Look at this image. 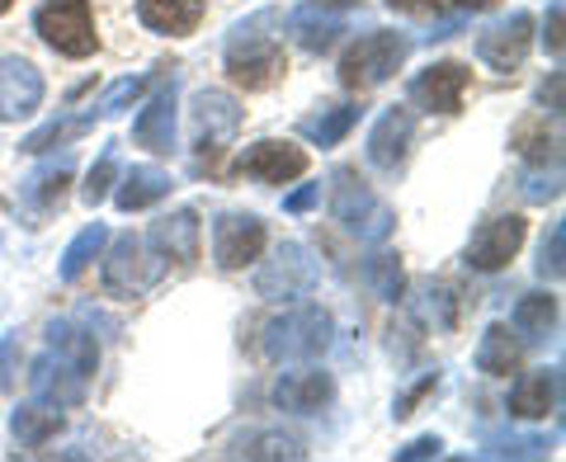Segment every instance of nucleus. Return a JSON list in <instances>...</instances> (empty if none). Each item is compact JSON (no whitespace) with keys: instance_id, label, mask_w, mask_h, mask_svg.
<instances>
[{"instance_id":"obj_1","label":"nucleus","mask_w":566,"mask_h":462,"mask_svg":"<svg viewBox=\"0 0 566 462\" xmlns=\"http://www.w3.org/2000/svg\"><path fill=\"white\" fill-rule=\"evenodd\" d=\"M274 24H283V14L279 10H260V14L241 20L232 33H227L222 62H227V76H232L241 91H270V85L283 81V71H289L279 33H270Z\"/></svg>"},{"instance_id":"obj_2","label":"nucleus","mask_w":566,"mask_h":462,"mask_svg":"<svg viewBox=\"0 0 566 462\" xmlns=\"http://www.w3.org/2000/svg\"><path fill=\"white\" fill-rule=\"evenodd\" d=\"M335 340V316L316 302H297V307H283L279 316H270L260 330V349L264 359H322Z\"/></svg>"},{"instance_id":"obj_3","label":"nucleus","mask_w":566,"mask_h":462,"mask_svg":"<svg viewBox=\"0 0 566 462\" xmlns=\"http://www.w3.org/2000/svg\"><path fill=\"white\" fill-rule=\"evenodd\" d=\"M416 39L411 33H397V29H374L364 33L359 43H349V52L340 57V85L345 91H378L382 81H392L397 71L411 57Z\"/></svg>"},{"instance_id":"obj_4","label":"nucleus","mask_w":566,"mask_h":462,"mask_svg":"<svg viewBox=\"0 0 566 462\" xmlns=\"http://www.w3.org/2000/svg\"><path fill=\"white\" fill-rule=\"evenodd\" d=\"M331 212H335V222H340L349 237H359V241H368V245L387 241V237H392V227H397V212L387 208L354 170H335Z\"/></svg>"},{"instance_id":"obj_5","label":"nucleus","mask_w":566,"mask_h":462,"mask_svg":"<svg viewBox=\"0 0 566 462\" xmlns=\"http://www.w3.org/2000/svg\"><path fill=\"white\" fill-rule=\"evenodd\" d=\"M189 118H193V156H199V170L218 175L222 151L232 147L241 133V104L227 91H199L189 104Z\"/></svg>"},{"instance_id":"obj_6","label":"nucleus","mask_w":566,"mask_h":462,"mask_svg":"<svg viewBox=\"0 0 566 462\" xmlns=\"http://www.w3.org/2000/svg\"><path fill=\"white\" fill-rule=\"evenodd\" d=\"M33 33L62 57H91L99 48V33H95V14H91V0H43L33 10Z\"/></svg>"},{"instance_id":"obj_7","label":"nucleus","mask_w":566,"mask_h":462,"mask_svg":"<svg viewBox=\"0 0 566 462\" xmlns=\"http://www.w3.org/2000/svg\"><path fill=\"white\" fill-rule=\"evenodd\" d=\"M166 270L170 264L161 255H151L147 241L128 231V237H114L109 255H104V288H109L114 297H142L166 279Z\"/></svg>"},{"instance_id":"obj_8","label":"nucleus","mask_w":566,"mask_h":462,"mask_svg":"<svg viewBox=\"0 0 566 462\" xmlns=\"http://www.w3.org/2000/svg\"><path fill=\"white\" fill-rule=\"evenodd\" d=\"M316 279H322V270L307 255V245L283 241L274 260H264V270L255 274V293L270 302H293V297H307L316 288Z\"/></svg>"},{"instance_id":"obj_9","label":"nucleus","mask_w":566,"mask_h":462,"mask_svg":"<svg viewBox=\"0 0 566 462\" xmlns=\"http://www.w3.org/2000/svg\"><path fill=\"white\" fill-rule=\"evenodd\" d=\"M528 48H534V14L528 10H510L505 20H495L476 33V57L491 71H501V76H515L528 57Z\"/></svg>"},{"instance_id":"obj_10","label":"nucleus","mask_w":566,"mask_h":462,"mask_svg":"<svg viewBox=\"0 0 566 462\" xmlns=\"http://www.w3.org/2000/svg\"><path fill=\"white\" fill-rule=\"evenodd\" d=\"M264 241H270V231H264L255 212H222V218L212 222V260H218V270H227V274L255 264L264 255Z\"/></svg>"},{"instance_id":"obj_11","label":"nucleus","mask_w":566,"mask_h":462,"mask_svg":"<svg viewBox=\"0 0 566 462\" xmlns=\"http://www.w3.org/2000/svg\"><path fill=\"white\" fill-rule=\"evenodd\" d=\"M528 237V222L520 218V212H505V218H491L472 231V241H468V264L476 274H495V270H505L510 260L520 255V245Z\"/></svg>"},{"instance_id":"obj_12","label":"nucleus","mask_w":566,"mask_h":462,"mask_svg":"<svg viewBox=\"0 0 566 462\" xmlns=\"http://www.w3.org/2000/svg\"><path fill=\"white\" fill-rule=\"evenodd\" d=\"M303 170H307V151L293 147V141H279V137H260L237 156V175L260 180V185H289Z\"/></svg>"},{"instance_id":"obj_13","label":"nucleus","mask_w":566,"mask_h":462,"mask_svg":"<svg viewBox=\"0 0 566 462\" xmlns=\"http://www.w3.org/2000/svg\"><path fill=\"white\" fill-rule=\"evenodd\" d=\"M468 85H472V71L463 62H434L411 81V99L420 104L424 114H444L449 118V114L463 109Z\"/></svg>"},{"instance_id":"obj_14","label":"nucleus","mask_w":566,"mask_h":462,"mask_svg":"<svg viewBox=\"0 0 566 462\" xmlns=\"http://www.w3.org/2000/svg\"><path fill=\"white\" fill-rule=\"evenodd\" d=\"M175 123H180V99H175V76H170L133 118V141L151 156H170L175 151Z\"/></svg>"},{"instance_id":"obj_15","label":"nucleus","mask_w":566,"mask_h":462,"mask_svg":"<svg viewBox=\"0 0 566 462\" xmlns=\"http://www.w3.org/2000/svg\"><path fill=\"white\" fill-rule=\"evenodd\" d=\"M43 104V71L29 57H0V123H20L39 114Z\"/></svg>"},{"instance_id":"obj_16","label":"nucleus","mask_w":566,"mask_h":462,"mask_svg":"<svg viewBox=\"0 0 566 462\" xmlns=\"http://www.w3.org/2000/svg\"><path fill=\"white\" fill-rule=\"evenodd\" d=\"M270 397H274L279 411H289V416H316L322 406H331L335 382H331V372H322V368H289V372H279L274 378Z\"/></svg>"},{"instance_id":"obj_17","label":"nucleus","mask_w":566,"mask_h":462,"mask_svg":"<svg viewBox=\"0 0 566 462\" xmlns=\"http://www.w3.org/2000/svg\"><path fill=\"white\" fill-rule=\"evenodd\" d=\"M411 137H416V114L406 109V104H392V109H382V118L374 123V133H368V166L378 170H397L406 161V151H411Z\"/></svg>"},{"instance_id":"obj_18","label":"nucleus","mask_w":566,"mask_h":462,"mask_svg":"<svg viewBox=\"0 0 566 462\" xmlns=\"http://www.w3.org/2000/svg\"><path fill=\"white\" fill-rule=\"evenodd\" d=\"M199 241H203L199 208H175L170 218L151 227V251L166 264H180V270H189V264L199 260Z\"/></svg>"},{"instance_id":"obj_19","label":"nucleus","mask_w":566,"mask_h":462,"mask_svg":"<svg viewBox=\"0 0 566 462\" xmlns=\"http://www.w3.org/2000/svg\"><path fill=\"white\" fill-rule=\"evenodd\" d=\"M562 411V368H534L524 372L510 392V416L515 420H547Z\"/></svg>"},{"instance_id":"obj_20","label":"nucleus","mask_w":566,"mask_h":462,"mask_svg":"<svg viewBox=\"0 0 566 462\" xmlns=\"http://www.w3.org/2000/svg\"><path fill=\"white\" fill-rule=\"evenodd\" d=\"M29 382H33V392L48 397V401H57V406H76L85 401V387H91V372H81L76 364H66L62 354H43L39 364H33L29 372Z\"/></svg>"},{"instance_id":"obj_21","label":"nucleus","mask_w":566,"mask_h":462,"mask_svg":"<svg viewBox=\"0 0 566 462\" xmlns=\"http://www.w3.org/2000/svg\"><path fill=\"white\" fill-rule=\"evenodd\" d=\"M66 185H71V156H62V161H52L43 170H33L24 180V189H20V203L29 208V218L33 222L52 218V212L62 208V199H66Z\"/></svg>"},{"instance_id":"obj_22","label":"nucleus","mask_w":566,"mask_h":462,"mask_svg":"<svg viewBox=\"0 0 566 462\" xmlns=\"http://www.w3.org/2000/svg\"><path fill=\"white\" fill-rule=\"evenodd\" d=\"M170 189H175L170 170H161V166H133V170H123V175H118L114 203H118V212H142V208L161 203Z\"/></svg>"},{"instance_id":"obj_23","label":"nucleus","mask_w":566,"mask_h":462,"mask_svg":"<svg viewBox=\"0 0 566 462\" xmlns=\"http://www.w3.org/2000/svg\"><path fill=\"white\" fill-rule=\"evenodd\" d=\"M520 364H524L520 335L505 322H491L482 330V340H476V372H486V378H510V372H520Z\"/></svg>"},{"instance_id":"obj_24","label":"nucleus","mask_w":566,"mask_h":462,"mask_svg":"<svg viewBox=\"0 0 566 462\" xmlns=\"http://www.w3.org/2000/svg\"><path fill=\"white\" fill-rule=\"evenodd\" d=\"M137 20L151 33L185 39V33L203 24V0H137Z\"/></svg>"},{"instance_id":"obj_25","label":"nucleus","mask_w":566,"mask_h":462,"mask_svg":"<svg viewBox=\"0 0 566 462\" xmlns=\"http://www.w3.org/2000/svg\"><path fill=\"white\" fill-rule=\"evenodd\" d=\"M62 420H66V416H62V406H57V401H48V397H39V401L14 406L10 434H14V443H20V449H43L48 439H57Z\"/></svg>"},{"instance_id":"obj_26","label":"nucleus","mask_w":566,"mask_h":462,"mask_svg":"<svg viewBox=\"0 0 566 462\" xmlns=\"http://www.w3.org/2000/svg\"><path fill=\"white\" fill-rule=\"evenodd\" d=\"M359 114H364L359 104H326V109L297 118V137H307L312 147H340L349 128L359 123Z\"/></svg>"},{"instance_id":"obj_27","label":"nucleus","mask_w":566,"mask_h":462,"mask_svg":"<svg viewBox=\"0 0 566 462\" xmlns=\"http://www.w3.org/2000/svg\"><path fill=\"white\" fill-rule=\"evenodd\" d=\"M289 29L297 33V43H303L307 52H331L335 48V39L345 33V20L340 14H331V10H322V6H303V10H293L289 14Z\"/></svg>"},{"instance_id":"obj_28","label":"nucleus","mask_w":566,"mask_h":462,"mask_svg":"<svg viewBox=\"0 0 566 462\" xmlns=\"http://www.w3.org/2000/svg\"><path fill=\"white\" fill-rule=\"evenodd\" d=\"M48 349L62 354L66 364H76L81 372H91V378H95V368H99V345H95V335L81 330L76 322H52V326H48Z\"/></svg>"},{"instance_id":"obj_29","label":"nucleus","mask_w":566,"mask_h":462,"mask_svg":"<svg viewBox=\"0 0 566 462\" xmlns=\"http://www.w3.org/2000/svg\"><path fill=\"white\" fill-rule=\"evenodd\" d=\"M227 458H307L303 449V439H293V434H283V430H245L232 449H227Z\"/></svg>"},{"instance_id":"obj_30","label":"nucleus","mask_w":566,"mask_h":462,"mask_svg":"<svg viewBox=\"0 0 566 462\" xmlns=\"http://www.w3.org/2000/svg\"><path fill=\"white\" fill-rule=\"evenodd\" d=\"M515 335H524V340H547V335H557V297L553 293H524L515 302Z\"/></svg>"},{"instance_id":"obj_31","label":"nucleus","mask_w":566,"mask_h":462,"mask_svg":"<svg viewBox=\"0 0 566 462\" xmlns=\"http://www.w3.org/2000/svg\"><path fill=\"white\" fill-rule=\"evenodd\" d=\"M510 141H515V151L524 156L528 166H562V137H557V133L547 137V123H543V118L520 123Z\"/></svg>"},{"instance_id":"obj_32","label":"nucleus","mask_w":566,"mask_h":462,"mask_svg":"<svg viewBox=\"0 0 566 462\" xmlns=\"http://www.w3.org/2000/svg\"><path fill=\"white\" fill-rule=\"evenodd\" d=\"M104 241H109V227H104V222L85 227L81 237L66 245V255H62V283H76L85 270H91V264L99 260V251H104Z\"/></svg>"},{"instance_id":"obj_33","label":"nucleus","mask_w":566,"mask_h":462,"mask_svg":"<svg viewBox=\"0 0 566 462\" xmlns=\"http://www.w3.org/2000/svg\"><path fill=\"white\" fill-rule=\"evenodd\" d=\"M364 279H368V288H374L382 302H401V293H406L401 255H392V251L368 255V260H364Z\"/></svg>"},{"instance_id":"obj_34","label":"nucleus","mask_w":566,"mask_h":462,"mask_svg":"<svg viewBox=\"0 0 566 462\" xmlns=\"http://www.w3.org/2000/svg\"><path fill=\"white\" fill-rule=\"evenodd\" d=\"M85 128H95V114H91V109H85V114H76V118H52V123H43L39 133H29V137L20 141V151L39 156V151H48V147H62V141L81 137Z\"/></svg>"},{"instance_id":"obj_35","label":"nucleus","mask_w":566,"mask_h":462,"mask_svg":"<svg viewBox=\"0 0 566 462\" xmlns=\"http://www.w3.org/2000/svg\"><path fill=\"white\" fill-rule=\"evenodd\" d=\"M118 175H123V170H118V147H104V151H99V161L91 166V175H85L81 199L91 203V208L104 203V199H109V189L118 185Z\"/></svg>"},{"instance_id":"obj_36","label":"nucleus","mask_w":566,"mask_h":462,"mask_svg":"<svg viewBox=\"0 0 566 462\" xmlns=\"http://www.w3.org/2000/svg\"><path fill=\"white\" fill-rule=\"evenodd\" d=\"M147 85H151V76H123V81H114L109 91H104V99L91 104V114H95V118H118L123 109H133L137 95L147 91Z\"/></svg>"},{"instance_id":"obj_37","label":"nucleus","mask_w":566,"mask_h":462,"mask_svg":"<svg viewBox=\"0 0 566 462\" xmlns=\"http://www.w3.org/2000/svg\"><path fill=\"white\" fill-rule=\"evenodd\" d=\"M520 193L528 203H547L562 193V166H528L520 175Z\"/></svg>"},{"instance_id":"obj_38","label":"nucleus","mask_w":566,"mask_h":462,"mask_svg":"<svg viewBox=\"0 0 566 462\" xmlns=\"http://www.w3.org/2000/svg\"><path fill=\"white\" fill-rule=\"evenodd\" d=\"M486 458H547L543 434H501L486 439Z\"/></svg>"},{"instance_id":"obj_39","label":"nucleus","mask_w":566,"mask_h":462,"mask_svg":"<svg viewBox=\"0 0 566 462\" xmlns=\"http://www.w3.org/2000/svg\"><path fill=\"white\" fill-rule=\"evenodd\" d=\"M538 274L543 279H562L566 274V222H553L543 237V251H538Z\"/></svg>"},{"instance_id":"obj_40","label":"nucleus","mask_w":566,"mask_h":462,"mask_svg":"<svg viewBox=\"0 0 566 462\" xmlns=\"http://www.w3.org/2000/svg\"><path fill=\"white\" fill-rule=\"evenodd\" d=\"M430 307H424V312H430V322L439 326V330H449V326H458V293L449 288V283H439V288H430Z\"/></svg>"},{"instance_id":"obj_41","label":"nucleus","mask_w":566,"mask_h":462,"mask_svg":"<svg viewBox=\"0 0 566 462\" xmlns=\"http://www.w3.org/2000/svg\"><path fill=\"white\" fill-rule=\"evenodd\" d=\"M434 387H439V372H424V378L420 382H411V387H406V392L392 401V416L397 420H406V416H416V406L424 401V397H430L434 392Z\"/></svg>"},{"instance_id":"obj_42","label":"nucleus","mask_w":566,"mask_h":462,"mask_svg":"<svg viewBox=\"0 0 566 462\" xmlns=\"http://www.w3.org/2000/svg\"><path fill=\"white\" fill-rule=\"evenodd\" d=\"M562 24H566V6H562V0H553V6H547V14H543V48L553 52L557 62H562V48H566Z\"/></svg>"},{"instance_id":"obj_43","label":"nucleus","mask_w":566,"mask_h":462,"mask_svg":"<svg viewBox=\"0 0 566 462\" xmlns=\"http://www.w3.org/2000/svg\"><path fill=\"white\" fill-rule=\"evenodd\" d=\"M14 372H20V340L6 335L0 340V392H14Z\"/></svg>"},{"instance_id":"obj_44","label":"nucleus","mask_w":566,"mask_h":462,"mask_svg":"<svg viewBox=\"0 0 566 462\" xmlns=\"http://www.w3.org/2000/svg\"><path fill=\"white\" fill-rule=\"evenodd\" d=\"M444 453V439L439 434H420V439H411L406 449H397V462H416V458H439Z\"/></svg>"},{"instance_id":"obj_45","label":"nucleus","mask_w":566,"mask_h":462,"mask_svg":"<svg viewBox=\"0 0 566 462\" xmlns=\"http://www.w3.org/2000/svg\"><path fill=\"white\" fill-rule=\"evenodd\" d=\"M316 203H322V185H303V189H293L289 199H283V212H293L297 218V212H312Z\"/></svg>"},{"instance_id":"obj_46","label":"nucleus","mask_w":566,"mask_h":462,"mask_svg":"<svg viewBox=\"0 0 566 462\" xmlns=\"http://www.w3.org/2000/svg\"><path fill=\"white\" fill-rule=\"evenodd\" d=\"M397 14H439V0H387Z\"/></svg>"},{"instance_id":"obj_47","label":"nucleus","mask_w":566,"mask_h":462,"mask_svg":"<svg viewBox=\"0 0 566 462\" xmlns=\"http://www.w3.org/2000/svg\"><path fill=\"white\" fill-rule=\"evenodd\" d=\"M453 6H458V10H491L495 0H453Z\"/></svg>"},{"instance_id":"obj_48","label":"nucleus","mask_w":566,"mask_h":462,"mask_svg":"<svg viewBox=\"0 0 566 462\" xmlns=\"http://www.w3.org/2000/svg\"><path fill=\"white\" fill-rule=\"evenodd\" d=\"M307 6H322V10H345V6H354V0H307Z\"/></svg>"},{"instance_id":"obj_49","label":"nucleus","mask_w":566,"mask_h":462,"mask_svg":"<svg viewBox=\"0 0 566 462\" xmlns=\"http://www.w3.org/2000/svg\"><path fill=\"white\" fill-rule=\"evenodd\" d=\"M10 6H14V0H0V14H6V10H10Z\"/></svg>"}]
</instances>
